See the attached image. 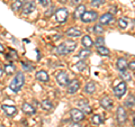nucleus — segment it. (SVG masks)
I'll use <instances>...</instances> for the list:
<instances>
[{
    "instance_id": "1",
    "label": "nucleus",
    "mask_w": 135,
    "mask_h": 127,
    "mask_svg": "<svg viewBox=\"0 0 135 127\" xmlns=\"http://www.w3.org/2000/svg\"><path fill=\"white\" fill-rule=\"evenodd\" d=\"M24 82H25L24 73H23V72H18V73L16 74V77L14 78V80H12V81L10 82L9 88H10L14 92H18L20 89L23 88Z\"/></svg>"
},
{
    "instance_id": "2",
    "label": "nucleus",
    "mask_w": 135,
    "mask_h": 127,
    "mask_svg": "<svg viewBox=\"0 0 135 127\" xmlns=\"http://www.w3.org/2000/svg\"><path fill=\"white\" fill-rule=\"evenodd\" d=\"M68 16H69V11H68V9H65V8H61V9L56 10V12H55V17H56V20L59 23H64L68 19Z\"/></svg>"
},
{
    "instance_id": "3",
    "label": "nucleus",
    "mask_w": 135,
    "mask_h": 127,
    "mask_svg": "<svg viewBox=\"0 0 135 127\" xmlns=\"http://www.w3.org/2000/svg\"><path fill=\"white\" fill-rule=\"evenodd\" d=\"M97 12L96 11H84V14L81 16V19L83 23H91L97 19Z\"/></svg>"
},
{
    "instance_id": "4",
    "label": "nucleus",
    "mask_w": 135,
    "mask_h": 127,
    "mask_svg": "<svg viewBox=\"0 0 135 127\" xmlns=\"http://www.w3.org/2000/svg\"><path fill=\"white\" fill-rule=\"evenodd\" d=\"M56 81L62 87L65 86V84L69 82V77H68V73L65 71H61V72H59V73L56 74Z\"/></svg>"
},
{
    "instance_id": "5",
    "label": "nucleus",
    "mask_w": 135,
    "mask_h": 127,
    "mask_svg": "<svg viewBox=\"0 0 135 127\" xmlns=\"http://www.w3.org/2000/svg\"><path fill=\"white\" fill-rule=\"evenodd\" d=\"M125 92H126V83L125 82H120L119 84H117V86L114 88V94H115V96L118 97V98L123 97Z\"/></svg>"
},
{
    "instance_id": "6",
    "label": "nucleus",
    "mask_w": 135,
    "mask_h": 127,
    "mask_svg": "<svg viewBox=\"0 0 135 127\" xmlns=\"http://www.w3.org/2000/svg\"><path fill=\"white\" fill-rule=\"evenodd\" d=\"M70 114H71V118L73 119L74 123L81 121L83 119V117H84V114L81 110H79V109H71Z\"/></svg>"
},
{
    "instance_id": "7",
    "label": "nucleus",
    "mask_w": 135,
    "mask_h": 127,
    "mask_svg": "<svg viewBox=\"0 0 135 127\" xmlns=\"http://www.w3.org/2000/svg\"><path fill=\"white\" fill-rule=\"evenodd\" d=\"M80 88V82L78 81V80H73V81H71L69 83V86H68V92L69 94H75Z\"/></svg>"
},
{
    "instance_id": "8",
    "label": "nucleus",
    "mask_w": 135,
    "mask_h": 127,
    "mask_svg": "<svg viewBox=\"0 0 135 127\" xmlns=\"http://www.w3.org/2000/svg\"><path fill=\"white\" fill-rule=\"evenodd\" d=\"M34 10H35V5H34L33 1H26L23 5V12L25 15L31 14V12H33Z\"/></svg>"
},
{
    "instance_id": "9",
    "label": "nucleus",
    "mask_w": 135,
    "mask_h": 127,
    "mask_svg": "<svg viewBox=\"0 0 135 127\" xmlns=\"http://www.w3.org/2000/svg\"><path fill=\"white\" fill-rule=\"evenodd\" d=\"M117 121L119 124H124L126 121V111L123 107H118L117 109Z\"/></svg>"
},
{
    "instance_id": "10",
    "label": "nucleus",
    "mask_w": 135,
    "mask_h": 127,
    "mask_svg": "<svg viewBox=\"0 0 135 127\" xmlns=\"http://www.w3.org/2000/svg\"><path fill=\"white\" fill-rule=\"evenodd\" d=\"M2 110L5 111L7 116H14L17 113V108L15 106H9V105H3L2 106Z\"/></svg>"
},
{
    "instance_id": "11",
    "label": "nucleus",
    "mask_w": 135,
    "mask_h": 127,
    "mask_svg": "<svg viewBox=\"0 0 135 127\" xmlns=\"http://www.w3.org/2000/svg\"><path fill=\"white\" fill-rule=\"evenodd\" d=\"M100 105H101V107L105 109H110L114 104H113V100L109 98V97H104V98H101V100H100Z\"/></svg>"
},
{
    "instance_id": "12",
    "label": "nucleus",
    "mask_w": 135,
    "mask_h": 127,
    "mask_svg": "<svg viewBox=\"0 0 135 127\" xmlns=\"http://www.w3.org/2000/svg\"><path fill=\"white\" fill-rule=\"evenodd\" d=\"M63 44H64V46H65L66 54L73 52V51L75 50V47H77V43H75L74 41H66V42H64Z\"/></svg>"
},
{
    "instance_id": "13",
    "label": "nucleus",
    "mask_w": 135,
    "mask_h": 127,
    "mask_svg": "<svg viewBox=\"0 0 135 127\" xmlns=\"http://www.w3.org/2000/svg\"><path fill=\"white\" fill-rule=\"evenodd\" d=\"M22 109H23V111H24L25 114H27V115H34V114H35V111H36V110H35V108H34L32 105L27 104V102L23 104Z\"/></svg>"
},
{
    "instance_id": "14",
    "label": "nucleus",
    "mask_w": 135,
    "mask_h": 127,
    "mask_svg": "<svg viewBox=\"0 0 135 127\" xmlns=\"http://www.w3.org/2000/svg\"><path fill=\"white\" fill-rule=\"evenodd\" d=\"M36 79L38 80V81H41V82H47L50 80L49 74L46 73L45 71H38L36 73Z\"/></svg>"
},
{
    "instance_id": "15",
    "label": "nucleus",
    "mask_w": 135,
    "mask_h": 127,
    "mask_svg": "<svg viewBox=\"0 0 135 127\" xmlns=\"http://www.w3.org/2000/svg\"><path fill=\"white\" fill-rule=\"evenodd\" d=\"M81 34H82L81 31L77 27H71L70 29H68V32H66V35L71 36V37H77V36H80Z\"/></svg>"
},
{
    "instance_id": "16",
    "label": "nucleus",
    "mask_w": 135,
    "mask_h": 127,
    "mask_svg": "<svg viewBox=\"0 0 135 127\" xmlns=\"http://www.w3.org/2000/svg\"><path fill=\"white\" fill-rule=\"evenodd\" d=\"M114 19V17H113V15L112 14H104L103 16L100 17V23L103 24V25H106V24H109L112 22V20Z\"/></svg>"
},
{
    "instance_id": "17",
    "label": "nucleus",
    "mask_w": 135,
    "mask_h": 127,
    "mask_svg": "<svg viewBox=\"0 0 135 127\" xmlns=\"http://www.w3.org/2000/svg\"><path fill=\"white\" fill-rule=\"evenodd\" d=\"M84 11H86V6L83 5H80L77 7V9L74 11V18H81V16L84 14Z\"/></svg>"
},
{
    "instance_id": "18",
    "label": "nucleus",
    "mask_w": 135,
    "mask_h": 127,
    "mask_svg": "<svg viewBox=\"0 0 135 127\" xmlns=\"http://www.w3.org/2000/svg\"><path fill=\"white\" fill-rule=\"evenodd\" d=\"M127 62H126L125 58H118L117 60V69L119 71H124L127 67Z\"/></svg>"
},
{
    "instance_id": "19",
    "label": "nucleus",
    "mask_w": 135,
    "mask_h": 127,
    "mask_svg": "<svg viewBox=\"0 0 135 127\" xmlns=\"http://www.w3.org/2000/svg\"><path fill=\"white\" fill-rule=\"evenodd\" d=\"M96 90V86H95V83L94 82H88L86 84V87H84V92H87V94H94Z\"/></svg>"
},
{
    "instance_id": "20",
    "label": "nucleus",
    "mask_w": 135,
    "mask_h": 127,
    "mask_svg": "<svg viewBox=\"0 0 135 127\" xmlns=\"http://www.w3.org/2000/svg\"><path fill=\"white\" fill-rule=\"evenodd\" d=\"M82 44H83V46H86L87 48H90L92 45H94V42H92V40L90 38L88 35H86V36H83L82 37Z\"/></svg>"
},
{
    "instance_id": "21",
    "label": "nucleus",
    "mask_w": 135,
    "mask_h": 127,
    "mask_svg": "<svg viewBox=\"0 0 135 127\" xmlns=\"http://www.w3.org/2000/svg\"><path fill=\"white\" fill-rule=\"evenodd\" d=\"M54 52H55L57 55H64V54H66V51H65V46L64 44H61L56 46L55 48H54Z\"/></svg>"
},
{
    "instance_id": "22",
    "label": "nucleus",
    "mask_w": 135,
    "mask_h": 127,
    "mask_svg": "<svg viewBox=\"0 0 135 127\" xmlns=\"http://www.w3.org/2000/svg\"><path fill=\"white\" fill-rule=\"evenodd\" d=\"M41 106H42V108H43V109H45V110H52V109H53V105L51 104L50 100H47V99H45V100L42 101Z\"/></svg>"
},
{
    "instance_id": "23",
    "label": "nucleus",
    "mask_w": 135,
    "mask_h": 127,
    "mask_svg": "<svg viewBox=\"0 0 135 127\" xmlns=\"http://www.w3.org/2000/svg\"><path fill=\"white\" fill-rule=\"evenodd\" d=\"M97 52H98L100 55H104V56H108L109 55V50L105 46H100V47H97Z\"/></svg>"
},
{
    "instance_id": "24",
    "label": "nucleus",
    "mask_w": 135,
    "mask_h": 127,
    "mask_svg": "<svg viewBox=\"0 0 135 127\" xmlns=\"http://www.w3.org/2000/svg\"><path fill=\"white\" fill-rule=\"evenodd\" d=\"M23 1L24 0H15L14 3H12V6H11L12 10H19L20 8L23 7Z\"/></svg>"
},
{
    "instance_id": "25",
    "label": "nucleus",
    "mask_w": 135,
    "mask_h": 127,
    "mask_svg": "<svg viewBox=\"0 0 135 127\" xmlns=\"http://www.w3.org/2000/svg\"><path fill=\"white\" fill-rule=\"evenodd\" d=\"M120 77H122V79H123L124 81H128V80L132 79V75H131V72L126 71V70H124V71H120Z\"/></svg>"
},
{
    "instance_id": "26",
    "label": "nucleus",
    "mask_w": 135,
    "mask_h": 127,
    "mask_svg": "<svg viewBox=\"0 0 135 127\" xmlns=\"http://www.w3.org/2000/svg\"><path fill=\"white\" fill-rule=\"evenodd\" d=\"M90 51L89 50H82V51H80V52H79V54H78V57L79 58H82V60H83V58H87L88 56H89L90 55Z\"/></svg>"
},
{
    "instance_id": "27",
    "label": "nucleus",
    "mask_w": 135,
    "mask_h": 127,
    "mask_svg": "<svg viewBox=\"0 0 135 127\" xmlns=\"http://www.w3.org/2000/svg\"><path fill=\"white\" fill-rule=\"evenodd\" d=\"M5 72L7 74H12L15 72V65L14 64H6L5 65Z\"/></svg>"
},
{
    "instance_id": "28",
    "label": "nucleus",
    "mask_w": 135,
    "mask_h": 127,
    "mask_svg": "<svg viewBox=\"0 0 135 127\" xmlns=\"http://www.w3.org/2000/svg\"><path fill=\"white\" fill-rule=\"evenodd\" d=\"M125 105L127 106V107H133V106L135 105V97L134 96H128V98L125 101Z\"/></svg>"
},
{
    "instance_id": "29",
    "label": "nucleus",
    "mask_w": 135,
    "mask_h": 127,
    "mask_svg": "<svg viewBox=\"0 0 135 127\" xmlns=\"http://www.w3.org/2000/svg\"><path fill=\"white\" fill-rule=\"evenodd\" d=\"M75 67H77V70H79V71H83L87 67V64H86V62L84 61H80V62H78L77 64H75Z\"/></svg>"
},
{
    "instance_id": "30",
    "label": "nucleus",
    "mask_w": 135,
    "mask_h": 127,
    "mask_svg": "<svg viewBox=\"0 0 135 127\" xmlns=\"http://www.w3.org/2000/svg\"><path fill=\"white\" fill-rule=\"evenodd\" d=\"M91 121H92V124H95V125H99V124H101V121H103V119L100 118V116H99V115H95V116H92Z\"/></svg>"
},
{
    "instance_id": "31",
    "label": "nucleus",
    "mask_w": 135,
    "mask_h": 127,
    "mask_svg": "<svg viewBox=\"0 0 135 127\" xmlns=\"http://www.w3.org/2000/svg\"><path fill=\"white\" fill-rule=\"evenodd\" d=\"M118 25H119V27L122 29H125L127 27V20H126V18H120L118 20Z\"/></svg>"
},
{
    "instance_id": "32",
    "label": "nucleus",
    "mask_w": 135,
    "mask_h": 127,
    "mask_svg": "<svg viewBox=\"0 0 135 127\" xmlns=\"http://www.w3.org/2000/svg\"><path fill=\"white\" fill-rule=\"evenodd\" d=\"M7 58H10V60H17V58H18V56H17L16 51L10 50V51H9V54L7 55Z\"/></svg>"
},
{
    "instance_id": "33",
    "label": "nucleus",
    "mask_w": 135,
    "mask_h": 127,
    "mask_svg": "<svg viewBox=\"0 0 135 127\" xmlns=\"http://www.w3.org/2000/svg\"><path fill=\"white\" fill-rule=\"evenodd\" d=\"M105 3V0H91V6L94 7H99Z\"/></svg>"
},
{
    "instance_id": "34",
    "label": "nucleus",
    "mask_w": 135,
    "mask_h": 127,
    "mask_svg": "<svg viewBox=\"0 0 135 127\" xmlns=\"http://www.w3.org/2000/svg\"><path fill=\"white\" fill-rule=\"evenodd\" d=\"M94 33H96V34H103L104 33V28L100 26V25H95L94 27Z\"/></svg>"
},
{
    "instance_id": "35",
    "label": "nucleus",
    "mask_w": 135,
    "mask_h": 127,
    "mask_svg": "<svg viewBox=\"0 0 135 127\" xmlns=\"http://www.w3.org/2000/svg\"><path fill=\"white\" fill-rule=\"evenodd\" d=\"M95 44H96L97 47H100V46H104V45H105V41H104L103 37H98V38L96 40Z\"/></svg>"
},
{
    "instance_id": "36",
    "label": "nucleus",
    "mask_w": 135,
    "mask_h": 127,
    "mask_svg": "<svg viewBox=\"0 0 135 127\" xmlns=\"http://www.w3.org/2000/svg\"><path fill=\"white\" fill-rule=\"evenodd\" d=\"M81 109H82V113H83V114H86V115H88V114H90V113L92 111L91 107H89L88 105H86V106H83V107H81Z\"/></svg>"
},
{
    "instance_id": "37",
    "label": "nucleus",
    "mask_w": 135,
    "mask_h": 127,
    "mask_svg": "<svg viewBox=\"0 0 135 127\" xmlns=\"http://www.w3.org/2000/svg\"><path fill=\"white\" fill-rule=\"evenodd\" d=\"M42 6H44V7H47L51 5V0H38Z\"/></svg>"
},
{
    "instance_id": "38",
    "label": "nucleus",
    "mask_w": 135,
    "mask_h": 127,
    "mask_svg": "<svg viewBox=\"0 0 135 127\" xmlns=\"http://www.w3.org/2000/svg\"><path fill=\"white\" fill-rule=\"evenodd\" d=\"M22 65H23V67L25 70H27V71H32L34 67L32 66V65H28V63H22Z\"/></svg>"
},
{
    "instance_id": "39",
    "label": "nucleus",
    "mask_w": 135,
    "mask_h": 127,
    "mask_svg": "<svg viewBox=\"0 0 135 127\" xmlns=\"http://www.w3.org/2000/svg\"><path fill=\"white\" fill-rule=\"evenodd\" d=\"M86 105H88V101L87 100H80L79 102H78V106H79L80 108L83 107V106H86Z\"/></svg>"
},
{
    "instance_id": "40",
    "label": "nucleus",
    "mask_w": 135,
    "mask_h": 127,
    "mask_svg": "<svg viewBox=\"0 0 135 127\" xmlns=\"http://www.w3.org/2000/svg\"><path fill=\"white\" fill-rule=\"evenodd\" d=\"M128 66H129L132 70H135V61H132L131 63H128Z\"/></svg>"
},
{
    "instance_id": "41",
    "label": "nucleus",
    "mask_w": 135,
    "mask_h": 127,
    "mask_svg": "<svg viewBox=\"0 0 135 127\" xmlns=\"http://www.w3.org/2000/svg\"><path fill=\"white\" fill-rule=\"evenodd\" d=\"M69 127H82L81 125L79 124V123H73V124H71V125H69Z\"/></svg>"
},
{
    "instance_id": "42",
    "label": "nucleus",
    "mask_w": 135,
    "mask_h": 127,
    "mask_svg": "<svg viewBox=\"0 0 135 127\" xmlns=\"http://www.w3.org/2000/svg\"><path fill=\"white\" fill-rule=\"evenodd\" d=\"M53 9H54V7H51L50 11H46V12H45V16H51V15H52V12H53L52 10H53Z\"/></svg>"
},
{
    "instance_id": "43",
    "label": "nucleus",
    "mask_w": 135,
    "mask_h": 127,
    "mask_svg": "<svg viewBox=\"0 0 135 127\" xmlns=\"http://www.w3.org/2000/svg\"><path fill=\"white\" fill-rule=\"evenodd\" d=\"M80 1H81V0H71V3H72V5H77Z\"/></svg>"
},
{
    "instance_id": "44",
    "label": "nucleus",
    "mask_w": 135,
    "mask_h": 127,
    "mask_svg": "<svg viewBox=\"0 0 135 127\" xmlns=\"http://www.w3.org/2000/svg\"><path fill=\"white\" fill-rule=\"evenodd\" d=\"M2 52H3V46L0 44V53H2Z\"/></svg>"
},
{
    "instance_id": "45",
    "label": "nucleus",
    "mask_w": 135,
    "mask_h": 127,
    "mask_svg": "<svg viewBox=\"0 0 135 127\" xmlns=\"http://www.w3.org/2000/svg\"><path fill=\"white\" fill-rule=\"evenodd\" d=\"M2 73H3V70H2V69H0V77L2 75Z\"/></svg>"
},
{
    "instance_id": "46",
    "label": "nucleus",
    "mask_w": 135,
    "mask_h": 127,
    "mask_svg": "<svg viewBox=\"0 0 135 127\" xmlns=\"http://www.w3.org/2000/svg\"><path fill=\"white\" fill-rule=\"evenodd\" d=\"M0 127H5V126H3V125H0Z\"/></svg>"
},
{
    "instance_id": "47",
    "label": "nucleus",
    "mask_w": 135,
    "mask_h": 127,
    "mask_svg": "<svg viewBox=\"0 0 135 127\" xmlns=\"http://www.w3.org/2000/svg\"><path fill=\"white\" fill-rule=\"evenodd\" d=\"M134 124H135V118H134Z\"/></svg>"
}]
</instances>
